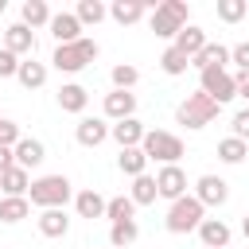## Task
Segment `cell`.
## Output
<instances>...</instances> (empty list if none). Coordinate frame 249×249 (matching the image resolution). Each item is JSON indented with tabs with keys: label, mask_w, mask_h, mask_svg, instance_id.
Wrapping results in <instances>:
<instances>
[{
	"label": "cell",
	"mask_w": 249,
	"mask_h": 249,
	"mask_svg": "<svg viewBox=\"0 0 249 249\" xmlns=\"http://www.w3.org/2000/svg\"><path fill=\"white\" fill-rule=\"evenodd\" d=\"M51 8H47V0H23V8H19V23L23 27H51Z\"/></svg>",
	"instance_id": "44dd1931"
},
{
	"label": "cell",
	"mask_w": 249,
	"mask_h": 249,
	"mask_svg": "<svg viewBox=\"0 0 249 249\" xmlns=\"http://www.w3.org/2000/svg\"><path fill=\"white\" fill-rule=\"evenodd\" d=\"M245 156H249V144H245V140H237V136L218 140V160H222V163H241Z\"/></svg>",
	"instance_id": "1f68e13d"
},
{
	"label": "cell",
	"mask_w": 249,
	"mask_h": 249,
	"mask_svg": "<svg viewBox=\"0 0 249 249\" xmlns=\"http://www.w3.org/2000/svg\"><path fill=\"white\" fill-rule=\"evenodd\" d=\"M19 140H23V132H19V124L4 117V121H0V148H16Z\"/></svg>",
	"instance_id": "d590c367"
},
{
	"label": "cell",
	"mask_w": 249,
	"mask_h": 249,
	"mask_svg": "<svg viewBox=\"0 0 249 249\" xmlns=\"http://www.w3.org/2000/svg\"><path fill=\"white\" fill-rule=\"evenodd\" d=\"M144 12H148V4H144V0H113V4H109V16H113L121 27L140 23V19H144Z\"/></svg>",
	"instance_id": "7402d4cb"
},
{
	"label": "cell",
	"mask_w": 249,
	"mask_h": 249,
	"mask_svg": "<svg viewBox=\"0 0 249 249\" xmlns=\"http://www.w3.org/2000/svg\"><path fill=\"white\" fill-rule=\"evenodd\" d=\"M19 62H23L19 54H12L8 47H0V78H16L19 74Z\"/></svg>",
	"instance_id": "8d00e7d4"
},
{
	"label": "cell",
	"mask_w": 249,
	"mask_h": 249,
	"mask_svg": "<svg viewBox=\"0 0 249 249\" xmlns=\"http://www.w3.org/2000/svg\"><path fill=\"white\" fill-rule=\"evenodd\" d=\"M230 62H237V70H249V43L230 47Z\"/></svg>",
	"instance_id": "f35d334b"
},
{
	"label": "cell",
	"mask_w": 249,
	"mask_h": 249,
	"mask_svg": "<svg viewBox=\"0 0 249 249\" xmlns=\"http://www.w3.org/2000/svg\"><path fill=\"white\" fill-rule=\"evenodd\" d=\"M105 202H109V198H101L93 187H86V191L74 195V210H78V218H89V222H93V218H105Z\"/></svg>",
	"instance_id": "ffe728a7"
},
{
	"label": "cell",
	"mask_w": 249,
	"mask_h": 249,
	"mask_svg": "<svg viewBox=\"0 0 249 249\" xmlns=\"http://www.w3.org/2000/svg\"><path fill=\"white\" fill-rule=\"evenodd\" d=\"M4 8H8V4H4V0H0V16H4Z\"/></svg>",
	"instance_id": "7bdbcfd3"
},
{
	"label": "cell",
	"mask_w": 249,
	"mask_h": 249,
	"mask_svg": "<svg viewBox=\"0 0 249 249\" xmlns=\"http://www.w3.org/2000/svg\"><path fill=\"white\" fill-rule=\"evenodd\" d=\"M74 16H78V23H82V27H86V23H93V27H97V23L109 16V8H105L101 0H78Z\"/></svg>",
	"instance_id": "f546056e"
},
{
	"label": "cell",
	"mask_w": 249,
	"mask_h": 249,
	"mask_svg": "<svg viewBox=\"0 0 249 249\" xmlns=\"http://www.w3.org/2000/svg\"><path fill=\"white\" fill-rule=\"evenodd\" d=\"M101 54V47H97V39H78V43H66V47H54V54H51V66L58 70V74H78V70H86L93 58Z\"/></svg>",
	"instance_id": "7a4b0ae2"
},
{
	"label": "cell",
	"mask_w": 249,
	"mask_h": 249,
	"mask_svg": "<svg viewBox=\"0 0 249 249\" xmlns=\"http://www.w3.org/2000/svg\"><path fill=\"white\" fill-rule=\"evenodd\" d=\"M218 113H222V105H218L214 97H206L202 89H195V93H187V97L179 101L175 121H179L183 128H206V124H210Z\"/></svg>",
	"instance_id": "3957f363"
},
{
	"label": "cell",
	"mask_w": 249,
	"mask_h": 249,
	"mask_svg": "<svg viewBox=\"0 0 249 249\" xmlns=\"http://www.w3.org/2000/svg\"><path fill=\"white\" fill-rule=\"evenodd\" d=\"M43 160H47V148H43V140H35V136H23V140L16 144V163H19L23 171L39 167Z\"/></svg>",
	"instance_id": "d6986e66"
},
{
	"label": "cell",
	"mask_w": 249,
	"mask_h": 249,
	"mask_svg": "<svg viewBox=\"0 0 249 249\" xmlns=\"http://www.w3.org/2000/svg\"><path fill=\"white\" fill-rule=\"evenodd\" d=\"M148 27H152L160 39H171V43H175V35H179L187 23H183V19H175L163 4H156V8H152V16H148Z\"/></svg>",
	"instance_id": "5bb4252c"
},
{
	"label": "cell",
	"mask_w": 249,
	"mask_h": 249,
	"mask_svg": "<svg viewBox=\"0 0 249 249\" xmlns=\"http://www.w3.org/2000/svg\"><path fill=\"white\" fill-rule=\"evenodd\" d=\"M187 66H191V58H187V54H179L175 47H167V51L160 54V70H163V74H171V78L187 74Z\"/></svg>",
	"instance_id": "836d02e7"
},
{
	"label": "cell",
	"mask_w": 249,
	"mask_h": 249,
	"mask_svg": "<svg viewBox=\"0 0 249 249\" xmlns=\"http://www.w3.org/2000/svg\"><path fill=\"white\" fill-rule=\"evenodd\" d=\"M144 156L148 160H156L160 167H167V163H179L183 160V140L175 136V132H163V128H148V136H144Z\"/></svg>",
	"instance_id": "5b68a950"
},
{
	"label": "cell",
	"mask_w": 249,
	"mask_h": 249,
	"mask_svg": "<svg viewBox=\"0 0 249 249\" xmlns=\"http://www.w3.org/2000/svg\"><path fill=\"white\" fill-rule=\"evenodd\" d=\"M51 35H54V47H66V43H78L82 39V23L74 12H54L51 16Z\"/></svg>",
	"instance_id": "8fae6325"
},
{
	"label": "cell",
	"mask_w": 249,
	"mask_h": 249,
	"mask_svg": "<svg viewBox=\"0 0 249 249\" xmlns=\"http://www.w3.org/2000/svg\"><path fill=\"white\" fill-rule=\"evenodd\" d=\"M27 198L39 210H66V202L74 198V183L66 175H39V179H31Z\"/></svg>",
	"instance_id": "6da1fadb"
},
{
	"label": "cell",
	"mask_w": 249,
	"mask_h": 249,
	"mask_svg": "<svg viewBox=\"0 0 249 249\" xmlns=\"http://www.w3.org/2000/svg\"><path fill=\"white\" fill-rule=\"evenodd\" d=\"M109 82H113V89H128V93H132V86L140 82V70H136L132 62H117V66L109 70Z\"/></svg>",
	"instance_id": "4dcf8cb0"
},
{
	"label": "cell",
	"mask_w": 249,
	"mask_h": 249,
	"mask_svg": "<svg viewBox=\"0 0 249 249\" xmlns=\"http://www.w3.org/2000/svg\"><path fill=\"white\" fill-rule=\"evenodd\" d=\"M230 237H233L230 222H222V218H202V226H198V241H202V249H226Z\"/></svg>",
	"instance_id": "7c38bea8"
},
{
	"label": "cell",
	"mask_w": 249,
	"mask_h": 249,
	"mask_svg": "<svg viewBox=\"0 0 249 249\" xmlns=\"http://www.w3.org/2000/svg\"><path fill=\"white\" fill-rule=\"evenodd\" d=\"M132 214H136V202L128 198V195H113L109 202H105V218L117 226V222H132Z\"/></svg>",
	"instance_id": "83f0119b"
},
{
	"label": "cell",
	"mask_w": 249,
	"mask_h": 249,
	"mask_svg": "<svg viewBox=\"0 0 249 249\" xmlns=\"http://www.w3.org/2000/svg\"><path fill=\"white\" fill-rule=\"evenodd\" d=\"M195 198H198L202 206H222V202L230 198V183H226L222 175H198V179H195Z\"/></svg>",
	"instance_id": "9c48e42d"
},
{
	"label": "cell",
	"mask_w": 249,
	"mask_h": 249,
	"mask_svg": "<svg viewBox=\"0 0 249 249\" xmlns=\"http://www.w3.org/2000/svg\"><path fill=\"white\" fill-rule=\"evenodd\" d=\"M198 89L206 97H214L218 105H226V101L237 97V78L230 74V66H214V70H202L198 74Z\"/></svg>",
	"instance_id": "8992f818"
},
{
	"label": "cell",
	"mask_w": 249,
	"mask_h": 249,
	"mask_svg": "<svg viewBox=\"0 0 249 249\" xmlns=\"http://www.w3.org/2000/svg\"><path fill=\"white\" fill-rule=\"evenodd\" d=\"M230 124H233V136L249 144V109H241V113H233V121H230Z\"/></svg>",
	"instance_id": "74e56055"
},
{
	"label": "cell",
	"mask_w": 249,
	"mask_h": 249,
	"mask_svg": "<svg viewBox=\"0 0 249 249\" xmlns=\"http://www.w3.org/2000/svg\"><path fill=\"white\" fill-rule=\"evenodd\" d=\"M19 86L23 89H39V86H47V62H35V58H23L19 62Z\"/></svg>",
	"instance_id": "4316f807"
},
{
	"label": "cell",
	"mask_w": 249,
	"mask_h": 249,
	"mask_svg": "<svg viewBox=\"0 0 249 249\" xmlns=\"http://www.w3.org/2000/svg\"><path fill=\"white\" fill-rule=\"evenodd\" d=\"M0 121H4V117H0Z\"/></svg>",
	"instance_id": "ee69618b"
},
{
	"label": "cell",
	"mask_w": 249,
	"mask_h": 249,
	"mask_svg": "<svg viewBox=\"0 0 249 249\" xmlns=\"http://www.w3.org/2000/svg\"><path fill=\"white\" fill-rule=\"evenodd\" d=\"M109 132H113V124H109L105 117H82L78 128H74V140H78L82 148H97V144L109 140Z\"/></svg>",
	"instance_id": "ba28073f"
},
{
	"label": "cell",
	"mask_w": 249,
	"mask_h": 249,
	"mask_svg": "<svg viewBox=\"0 0 249 249\" xmlns=\"http://www.w3.org/2000/svg\"><path fill=\"white\" fill-rule=\"evenodd\" d=\"M230 62V47H222V43H206L195 58H191V66L202 74V70H214V66H226Z\"/></svg>",
	"instance_id": "603a6c76"
},
{
	"label": "cell",
	"mask_w": 249,
	"mask_h": 249,
	"mask_svg": "<svg viewBox=\"0 0 249 249\" xmlns=\"http://www.w3.org/2000/svg\"><path fill=\"white\" fill-rule=\"evenodd\" d=\"M0 191H4V198H27V191H31V171H23L19 163L8 167V171L0 175Z\"/></svg>",
	"instance_id": "9a60e30c"
},
{
	"label": "cell",
	"mask_w": 249,
	"mask_h": 249,
	"mask_svg": "<svg viewBox=\"0 0 249 249\" xmlns=\"http://www.w3.org/2000/svg\"><path fill=\"white\" fill-rule=\"evenodd\" d=\"M128 198H132L136 206H152V202L160 198L156 175H136V179H132V187H128Z\"/></svg>",
	"instance_id": "d4e9b609"
},
{
	"label": "cell",
	"mask_w": 249,
	"mask_h": 249,
	"mask_svg": "<svg viewBox=\"0 0 249 249\" xmlns=\"http://www.w3.org/2000/svg\"><path fill=\"white\" fill-rule=\"evenodd\" d=\"M136 237H140L136 218H132V222H117V226H109V245H113V249H124V245H132Z\"/></svg>",
	"instance_id": "d6a6232c"
},
{
	"label": "cell",
	"mask_w": 249,
	"mask_h": 249,
	"mask_svg": "<svg viewBox=\"0 0 249 249\" xmlns=\"http://www.w3.org/2000/svg\"><path fill=\"white\" fill-rule=\"evenodd\" d=\"M109 136H113L121 148H140V144H144V136H148V128H144L136 117H128V121H117Z\"/></svg>",
	"instance_id": "2e32d148"
},
{
	"label": "cell",
	"mask_w": 249,
	"mask_h": 249,
	"mask_svg": "<svg viewBox=\"0 0 249 249\" xmlns=\"http://www.w3.org/2000/svg\"><path fill=\"white\" fill-rule=\"evenodd\" d=\"M245 12H249L245 0H218V19H222V23H241Z\"/></svg>",
	"instance_id": "e575fe53"
},
{
	"label": "cell",
	"mask_w": 249,
	"mask_h": 249,
	"mask_svg": "<svg viewBox=\"0 0 249 249\" xmlns=\"http://www.w3.org/2000/svg\"><path fill=\"white\" fill-rule=\"evenodd\" d=\"M156 187H160V198H167V202H175V198H183L187 195V171L179 167V163H167V167H160L156 171Z\"/></svg>",
	"instance_id": "52a82bcc"
},
{
	"label": "cell",
	"mask_w": 249,
	"mask_h": 249,
	"mask_svg": "<svg viewBox=\"0 0 249 249\" xmlns=\"http://www.w3.org/2000/svg\"><path fill=\"white\" fill-rule=\"evenodd\" d=\"M117 167H121L128 179H136V175H148V156H144V148H121V156H117Z\"/></svg>",
	"instance_id": "cb8c5ba5"
},
{
	"label": "cell",
	"mask_w": 249,
	"mask_h": 249,
	"mask_svg": "<svg viewBox=\"0 0 249 249\" xmlns=\"http://www.w3.org/2000/svg\"><path fill=\"white\" fill-rule=\"evenodd\" d=\"M105 121H128V117H136V93H128V89H113V93H105Z\"/></svg>",
	"instance_id": "30bf717a"
},
{
	"label": "cell",
	"mask_w": 249,
	"mask_h": 249,
	"mask_svg": "<svg viewBox=\"0 0 249 249\" xmlns=\"http://www.w3.org/2000/svg\"><path fill=\"white\" fill-rule=\"evenodd\" d=\"M86 105H89V89H86V86L66 82V86L58 89V109H62V113H86Z\"/></svg>",
	"instance_id": "ac0fdd59"
},
{
	"label": "cell",
	"mask_w": 249,
	"mask_h": 249,
	"mask_svg": "<svg viewBox=\"0 0 249 249\" xmlns=\"http://www.w3.org/2000/svg\"><path fill=\"white\" fill-rule=\"evenodd\" d=\"M206 43H210V39H206V31H202V27H195V23H187V27H183V31L175 35V43H171V47H175L179 54L195 58V54H198V51H202Z\"/></svg>",
	"instance_id": "e0dca14e"
},
{
	"label": "cell",
	"mask_w": 249,
	"mask_h": 249,
	"mask_svg": "<svg viewBox=\"0 0 249 249\" xmlns=\"http://www.w3.org/2000/svg\"><path fill=\"white\" fill-rule=\"evenodd\" d=\"M23 218H31V198H0V222L16 226Z\"/></svg>",
	"instance_id": "f1b7e54d"
},
{
	"label": "cell",
	"mask_w": 249,
	"mask_h": 249,
	"mask_svg": "<svg viewBox=\"0 0 249 249\" xmlns=\"http://www.w3.org/2000/svg\"><path fill=\"white\" fill-rule=\"evenodd\" d=\"M4 47H8L12 54H19V58H31V54H35V31L23 27V23H12V27L4 31Z\"/></svg>",
	"instance_id": "4fadbf2b"
},
{
	"label": "cell",
	"mask_w": 249,
	"mask_h": 249,
	"mask_svg": "<svg viewBox=\"0 0 249 249\" xmlns=\"http://www.w3.org/2000/svg\"><path fill=\"white\" fill-rule=\"evenodd\" d=\"M241 233H245V241H249V214L241 218Z\"/></svg>",
	"instance_id": "b9f144b4"
},
{
	"label": "cell",
	"mask_w": 249,
	"mask_h": 249,
	"mask_svg": "<svg viewBox=\"0 0 249 249\" xmlns=\"http://www.w3.org/2000/svg\"><path fill=\"white\" fill-rule=\"evenodd\" d=\"M39 233H43V237H66V233H70L66 210H43V214H39Z\"/></svg>",
	"instance_id": "484cf974"
},
{
	"label": "cell",
	"mask_w": 249,
	"mask_h": 249,
	"mask_svg": "<svg viewBox=\"0 0 249 249\" xmlns=\"http://www.w3.org/2000/svg\"><path fill=\"white\" fill-rule=\"evenodd\" d=\"M8 167H16V148H0V175Z\"/></svg>",
	"instance_id": "60d3db41"
},
{
	"label": "cell",
	"mask_w": 249,
	"mask_h": 249,
	"mask_svg": "<svg viewBox=\"0 0 249 249\" xmlns=\"http://www.w3.org/2000/svg\"><path fill=\"white\" fill-rule=\"evenodd\" d=\"M233 78H237V97H245V101H249V70H237Z\"/></svg>",
	"instance_id": "ab89813d"
},
{
	"label": "cell",
	"mask_w": 249,
	"mask_h": 249,
	"mask_svg": "<svg viewBox=\"0 0 249 249\" xmlns=\"http://www.w3.org/2000/svg\"><path fill=\"white\" fill-rule=\"evenodd\" d=\"M202 218H206V206H202L195 195H183V198H175V202L167 206L163 226H167V233H191V230L202 226Z\"/></svg>",
	"instance_id": "277c9868"
}]
</instances>
